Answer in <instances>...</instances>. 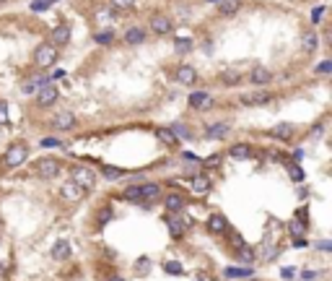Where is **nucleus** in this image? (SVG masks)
I'll use <instances>...</instances> for the list:
<instances>
[{
	"label": "nucleus",
	"mask_w": 332,
	"mask_h": 281,
	"mask_svg": "<svg viewBox=\"0 0 332 281\" xmlns=\"http://www.w3.org/2000/svg\"><path fill=\"white\" fill-rule=\"evenodd\" d=\"M34 62H36L39 68H52L55 62H57V47H55L52 42L39 44V47H36V52H34Z\"/></svg>",
	"instance_id": "f257e3e1"
},
{
	"label": "nucleus",
	"mask_w": 332,
	"mask_h": 281,
	"mask_svg": "<svg viewBox=\"0 0 332 281\" xmlns=\"http://www.w3.org/2000/svg\"><path fill=\"white\" fill-rule=\"evenodd\" d=\"M26 156H29V146L26 143H13L11 149L5 151V156H3V164L5 167H21L24 161H26Z\"/></svg>",
	"instance_id": "f03ea898"
},
{
	"label": "nucleus",
	"mask_w": 332,
	"mask_h": 281,
	"mask_svg": "<svg viewBox=\"0 0 332 281\" xmlns=\"http://www.w3.org/2000/svg\"><path fill=\"white\" fill-rule=\"evenodd\" d=\"M73 183H76L81 190H94V185H96V175L91 172L88 167H83V164H78V167H73Z\"/></svg>",
	"instance_id": "7ed1b4c3"
},
{
	"label": "nucleus",
	"mask_w": 332,
	"mask_h": 281,
	"mask_svg": "<svg viewBox=\"0 0 332 281\" xmlns=\"http://www.w3.org/2000/svg\"><path fill=\"white\" fill-rule=\"evenodd\" d=\"M34 172H36L39 177H47V180H50V177H57V175H60V172H62V164H60L57 159H52V156H42V159L34 164Z\"/></svg>",
	"instance_id": "20e7f679"
},
{
	"label": "nucleus",
	"mask_w": 332,
	"mask_h": 281,
	"mask_svg": "<svg viewBox=\"0 0 332 281\" xmlns=\"http://www.w3.org/2000/svg\"><path fill=\"white\" fill-rule=\"evenodd\" d=\"M244 107H262V104H270L273 102V94L265 92V89H254V92H247L239 99Z\"/></svg>",
	"instance_id": "39448f33"
},
{
	"label": "nucleus",
	"mask_w": 332,
	"mask_h": 281,
	"mask_svg": "<svg viewBox=\"0 0 332 281\" xmlns=\"http://www.w3.org/2000/svg\"><path fill=\"white\" fill-rule=\"evenodd\" d=\"M55 102H57V86L44 84V86L36 89V104L39 107H52Z\"/></svg>",
	"instance_id": "423d86ee"
},
{
	"label": "nucleus",
	"mask_w": 332,
	"mask_h": 281,
	"mask_svg": "<svg viewBox=\"0 0 332 281\" xmlns=\"http://www.w3.org/2000/svg\"><path fill=\"white\" fill-rule=\"evenodd\" d=\"M164 221H166V226H169V232H171L174 240H182L184 237V229H187V224H190V219H177L171 211L164 216Z\"/></svg>",
	"instance_id": "0eeeda50"
},
{
	"label": "nucleus",
	"mask_w": 332,
	"mask_h": 281,
	"mask_svg": "<svg viewBox=\"0 0 332 281\" xmlns=\"http://www.w3.org/2000/svg\"><path fill=\"white\" fill-rule=\"evenodd\" d=\"M73 125H76V115H73L70 110H60L52 117V128L55 130H70Z\"/></svg>",
	"instance_id": "6e6552de"
},
{
	"label": "nucleus",
	"mask_w": 332,
	"mask_h": 281,
	"mask_svg": "<svg viewBox=\"0 0 332 281\" xmlns=\"http://www.w3.org/2000/svg\"><path fill=\"white\" fill-rule=\"evenodd\" d=\"M228 133H231L228 123H216V125H208V128H205V138H210V141H223V138H228Z\"/></svg>",
	"instance_id": "1a4fd4ad"
},
{
	"label": "nucleus",
	"mask_w": 332,
	"mask_h": 281,
	"mask_svg": "<svg viewBox=\"0 0 332 281\" xmlns=\"http://www.w3.org/2000/svg\"><path fill=\"white\" fill-rule=\"evenodd\" d=\"M151 29H153L156 34H169V31L174 29V24H171L169 16L156 13V16H151Z\"/></svg>",
	"instance_id": "9d476101"
},
{
	"label": "nucleus",
	"mask_w": 332,
	"mask_h": 281,
	"mask_svg": "<svg viewBox=\"0 0 332 281\" xmlns=\"http://www.w3.org/2000/svg\"><path fill=\"white\" fill-rule=\"evenodd\" d=\"M226 229H228L226 216H223V214H210V219H208V232H210V234H226Z\"/></svg>",
	"instance_id": "9b49d317"
},
{
	"label": "nucleus",
	"mask_w": 332,
	"mask_h": 281,
	"mask_svg": "<svg viewBox=\"0 0 332 281\" xmlns=\"http://www.w3.org/2000/svg\"><path fill=\"white\" fill-rule=\"evenodd\" d=\"M70 42V26L62 24V26H55L52 29V44L55 47H62V44Z\"/></svg>",
	"instance_id": "f8f14e48"
},
{
	"label": "nucleus",
	"mask_w": 332,
	"mask_h": 281,
	"mask_svg": "<svg viewBox=\"0 0 332 281\" xmlns=\"http://www.w3.org/2000/svg\"><path fill=\"white\" fill-rule=\"evenodd\" d=\"M177 81L182 86H192L197 81V73H195V68L192 65H179L177 68Z\"/></svg>",
	"instance_id": "ddd939ff"
},
{
	"label": "nucleus",
	"mask_w": 332,
	"mask_h": 281,
	"mask_svg": "<svg viewBox=\"0 0 332 281\" xmlns=\"http://www.w3.org/2000/svg\"><path fill=\"white\" fill-rule=\"evenodd\" d=\"M210 104H213V99H210L205 92H195V94H190V107H192V110H208Z\"/></svg>",
	"instance_id": "4468645a"
},
{
	"label": "nucleus",
	"mask_w": 332,
	"mask_h": 281,
	"mask_svg": "<svg viewBox=\"0 0 332 281\" xmlns=\"http://www.w3.org/2000/svg\"><path fill=\"white\" fill-rule=\"evenodd\" d=\"M249 81H252V84H257V86H265V84H270L273 81V73H270V68H254L252 73H249Z\"/></svg>",
	"instance_id": "2eb2a0df"
},
{
	"label": "nucleus",
	"mask_w": 332,
	"mask_h": 281,
	"mask_svg": "<svg viewBox=\"0 0 332 281\" xmlns=\"http://www.w3.org/2000/svg\"><path fill=\"white\" fill-rule=\"evenodd\" d=\"M190 185H192V193L195 195H205L210 190V180H208V175H195L190 180Z\"/></svg>",
	"instance_id": "dca6fc26"
},
{
	"label": "nucleus",
	"mask_w": 332,
	"mask_h": 281,
	"mask_svg": "<svg viewBox=\"0 0 332 281\" xmlns=\"http://www.w3.org/2000/svg\"><path fill=\"white\" fill-rule=\"evenodd\" d=\"M317 47H319L317 34L311 31V29H306V31L301 34V50H304V52H317Z\"/></svg>",
	"instance_id": "f3484780"
},
{
	"label": "nucleus",
	"mask_w": 332,
	"mask_h": 281,
	"mask_svg": "<svg viewBox=\"0 0 332 281\" xmlns=\"http://www.w3.org/2000/svg\"><path fill=\"white\" fill-rule=\"evenodd\" d=\"M164 206H166V211L177 214V211H182V208H184V198H182L179 193H166Z\"/></svg>",
	"instance_id": "a211bd4d"
},
{
	"label": "nucleus",
	"mask_w": 332,
	"mask_h": 281,
	"mask_svg": "<svg viewBox=\"0 0 332 281\" xmlns=\"http://www.w3.org/2000/svg\"><path fill=\"white\" fill-rule=\"evenodd\" d=\"M273 138H278V141H291L293 138V125L291 123H280V125H275V128L270 130Z\"/></svg>",
	"instance_id": "6ab92c4d"
},
{
	"label": "nucleus",
	"mask_w": 332,
	"mask_h": 281,
	"mask_svg": "<svg viewBox=\"0 0 332 281\" xmlns=\"http://www.w3.org/2000/svg\"><path fill=\"white\" fill-rule=\"evenodd\" d=\"M60 195L65 198V201H70V203H73V201H78V198L83 195V190H81V187L70 180V183H65V185L60 187Z\"/></svg>",
	"instance_id": "aec40b11"
},
{
	"label": "nucleus",
	"mask_w": 332,
	"mask_h": 281,
	"mask_svg": "<svg viewBox=\"0 0 332 281\" xmlns=\"http://www.w3.org/2000/svg\"><path fill=\"white\" fill-rule=\"evenodd\" d=\"M125 42L133 44V47H135V44H143V42H145V29H140V26H133V29H127V31H125Z\"/></svg>",
	"instance_id": "412c9836"
},
{
	"label": "nucleus",
	"mask_w": 332,
	"mask_h": 281,
	"mask_svg": "<svg viewBox=\"0 0 332 281\" xmlns=\"http://www.w3.org/2000/svg\"><path fill=\"white\" fill-rule=\"evenodd\" d=\"M52 258H55V260H65V258H70V245L60 240V242L52 248Z\"/></svg>",
	"instance_id": "4be33fe9"
},
{
	"label": "nucleus",
	"mask_w": 332,
	"mask_h": 281,
	"mask_svg": "<svg viewBox=\"0 0 332 281\" xmlns=\"http://www.w3.org/2000/svg\"><path fill=\"white\" fill-rule=\"evenodd\" d=\"M239 8H242V3L239 0H223V3L218 5V13L221 16H231V13H236Z\"/></svg>",
	"instance_id": "5701e85b"
},
{
	"label": "nucleus",
	"mask_w": 332,
	"mask_h": 281,
	"mask_svg": "<svg viewBox=\"0 0 332 281\" xmlns=\"http://www.w3.org/2000/svg\"><path fill=\"white\" fill-rule=\"evenodd\" d=\"M122 198L125 201H143V190H140V185H130V187H125L122 190Z\"/></svg>",
	"instance_id": "b1692460"
},
{
	"label": "nucleus",
	"mask_w": 332,
	"mask_h": 281,
	"mask_svg": "<svg viewBox=\"0 0 332 281\" xmlns=\"http://www.w3.org/2000/svg\"><path fill=\"white\" fill-rule=\"evenodd\" d=\"M228 154H231L234 159H249V156H252V149H249L247 143H236V146H231Z\"/></svg>",
	"instance_id": "393cba45"
},
{
	"label": "nucleus",
	"mask_w": 332,
	"mask_h": 281,
	"mask_svg": "<svg viewBox=\"0 0 332 281\" xmlns=\"http://www.w3.org/2000/svg\"><path fill=\"white\" fill-rule=\"evenodd\" d=\"M226 276L228 279H247V276H254L252 268H226Z\"/></svg>",
	"instance_id": "a878e982"
},
{
	"label": "nucleus",
	"mask_w": 332,
	"mask_h": 281,
	"mask_svg": "<svg viewBox=\"0 0 332 281\" xmlns=\"http://www.w3.org/2000/svg\"><path fill=\"white\" fill-rule=\"evenodd\" d=\"M140 190H143V201H145V198H148V201H151V198H159V193H161V187L156 185V183L140 185Z\"/></svg>",
	"instance_id": "bb28decb"
},
{
	"label": "nucleus",
	"mask_w": 332,
	"mask_h": 281,
	"mask_svg": "<svg viewBox=\"0 0 332 281\" xmlns=\"http://www.w3.org/2000/svg\"><path fill=\"white\" fill-rule=\"evenodd\" d=\"M39 86H44V78L39 76V78H31V81H26V84L21 86V92L24 94H34L36 92V89H39Z\"/></svg>",
	"instance_id": "cd10ccee"
},
{
	"label": "nucleus",
	"mask_w": 332,
	"mask_h": 281,
	"mask_svg": "<svg viewBox=\"0 0 332 281\" xmlns=\"http://www.w3.org/2000/svg\"><path fill=\"white\" fill-rule=\"evenodd\" d=\"M236 250H239V260H244V263H252L254 260V248L242 245V248H236Z\"/></svg>",
	"instance_id": "c85d7f7f"
},
{
	"label": "nucleus",
	"mask_w": 332,
	"mask_h": 281,
	"mask_svg": "<svg viewBox=\"0 0 332 281\" xmlns=\"http://www.w3.org/2000/svg\"><path fill=\"white\" fill-rule=\"evenodd\" d=\"M101 172H104V177L107 180H119V177H122L125 175V169H119V167H104V169H101Z\"/></svg>",
	"instance_id": "c756f323"
},
{
	"label": "nucleus",
	"mask_w": 332,
	"mask_h": 281,
	"mask_svg": "<svg viewBox=\"0 0 332 281\" xmlns=\"http://www.w3.org/2000/svg\"><path fill=\"white\" fill-rule=\"evenodd\" d=\"M164 271L166 274H174V276H182V266L177 260H164Z\"/></svg>",
	"instance_id": "7c9ffc66"
},
{
	"label": "nucleus",
	"mask_w": 332,
	"mask_h": 281,
	"mask_svg": "<svg viewBox=\"0 0 332 281\" xmlns=\"http://www.w3.org/2000/svg\"><path fill=\"white\" fill-rule=\"evenodd\" d=\"M174 47H177V52H179V55H184V52H190V50H192V39H184V37H179L177 42H174Z\"/></svg>",
	"instance_id": "2f4dec72"
},
{
	"label": "nucleus",
	"mask_w": 332,
	"mask_h": 281,
	"mask_svg": "<svg viewBox=\"0 0 332 281\" xmlns=\"http://www.w3.org/2000/svg\"><path fill=\"white\" fill-rule=\"evenodd\" d=\"M239 78H242V76H239L236 73V70H226V73H221V81H223V84H239Z\"/></svg>",
	"instance_id": "473e14b6"
},
{
	"label": "nucleus",
	"mask_w": 332,
	"mask_h": 281,
	"mask_svg": "<svg viewBox=\"0 0 332 281\" xmlns=\"http://www.w3.org/2000/svg\"><path fill=\"white\" fill-rule=\"evenodd\" d=\"M159 138H161V141H166V143H171V146L177 143V135H174L169 128H161V130H159Z\"/></svg>",
	"instance_id": "72a5a7b5"
},
{
	"label": "nucleus",
	"mask_w": 332,
	"mask_h": 281,
	"mask_svg": "<svg viewBox=\"0 0 332 281\" xmlns=\"http://www.w3.org/2000/svg\"><path fill=\"white\" fill-rule=\"evenodd\" d=\"M99 44H112V39H114V34L112 31H99L96 37H94Z\"/></svg>",
	"instance_id": "f704fd0d"
},
{
	"label": "nucleus",
	"mask_w": 332,
	"mask_h": 281,
	"mask_svg": "<svg viewBox=\"0 0 332 281\" xmlns=\"http://www.w3.org/2000/svg\"><path fill=\"white\" fill-rule=\"evenodd\" d=\"M288 229H291L293 234H304V232H306V221H301V219H299V221H291Z\"/></svg>",
	"instance_id": "c9c22d12"
},
{
	"label": "nucleus",
	"mask_w": 332,
	"mask_h": 281,
	"mask_svg": "<svg viewBox=\"0 0 332 281\" xmlns=\"http://www.w3.org/2000/svg\"><path fill=\"white\" fill-rule=\"evenodd\" d=\"M47 8H50V0H34V3H31V11H34V13L47 11Z\"/></svg>",
	"instance_id": "e433bc0d"
},
{
	"label": "nucleus",
	"mask_w": 332,
	"mask_h": 281,
	"mask_svg": "<svg viewBox=\"0 0 332 281\" xmlns=\"http://www.w3.org/2000/svg\"><path fill=\"white\" fill-rule=\"evenodd\" d=\"M226 232H228V229H226ZM228 240H231L234 248H242V245H244V240H242V234H239V232H228Z\"/></svg>",
	"instance_id": "4c0bfd02"
},
{
	"label": "nucleus",
	"mask_w": 332,
	"mask_h": 281,
	"mask_svg": "<svg viewBox=\"0 0 332 281\" xmlns=\"http://www.w3.org/2000/svg\"><path fill=\"white\" fill-rule=\"evenodd\" d=\"M288 172H291V177L296 180V183H301V180H304V172H301L296 164H288Z\"/></svg>",
	"instance_id": "58836bf2"
},
{
	"label": "nucleus",
	"mask_w": 332,
	"mask_h": 281,
	"mask_svg": "<svg viewBox=\"0 0 332 281\" xmlns=\"http://www.w3.org/2000/svg\"><path fill=\"white\" fill-rule=\"evenodd\" d=\"M112 5L122 11V8H133V5H135V0H112Z\"/></svg>",
	"instance_id": "ea45409f"
},
{
	"label": "nucleus",
	"mask_w": 332,
	"mask_h": 281,
	"mask_svg": "<svg viewBox=\"0 0 332 281\" xmlns=\"http://www.w3.org/2000/svg\"><path fill=\"white\" fill-rule=\"evenodd\" d=\"M174 135H179V138H190V130L187 128H184V125H174Z\"/></svg>",
	"instance_id": "a19ab883"
},
{
	"label": "nucleus",
	"mask_w": 332,
	"mask_h": 281,
	"mask_svg": "<svg viewBox=\"0 0 332 281\" xmlns=\"http://www.w3.org/2000/svg\"><path fill=\"white\" fill-rule=\"evenodd\" d=\"M330 70H332V60H322L319 68H317V73H330Z\"/></svg>",
	"instance_id": "79ce46f5"
},
{
	"label": "nucleus",
	"mask_w": 332,
	"mask_h": 281,
	"mask_svg": "<svg viewBox=\"0 0 332 281\" xmlns=\"http://www.w3.org/2000/svg\"><path fill=\"white\" fill-rule=\"evenodd\" d=\"M109 219H112V208H101V211H99V221L104 224V221H109Z\"/></svg>",
	"instance_id": "37998d69"
},
{
	"label": "nucleus",
	"mask_w": 332,
	"mask_h": 281,
	"mask_svg": "<svg viewBox=\"0 0 332 281\" xmlns=\"http://www.w3.org/2000/svg\"><path fill=\"white\" fill-rule=\"evenodd\" d=\"M135 268H138V271H148V268H151V260H148V258H140V260L135 263Z\"/></svg>",
	"instance_id": "c03bdc74"
},
{
	"label": "nucleus",
	"mask_w": 332,
	"mask_h": 281,
	"mask_svg": "<svg viewBox=\"0 0 332 281\" xmlns=\"http://www.w3.org/2000/svg\"><path fill=\"white\" fill-rule=\"evenodd\" d=\"M0 123H8V112H5V102H0Z\"/></svg>",
	"instance_id": "a18cd8bd"
},
{
	"label": "nucleus",
	"mask_w": 332,
	"mask_h": 281,
	"mask_svg": "<svg viewBox=\"0 0 332 281\" xmlns=\"http://www.w3.org/2000/svg\"><path fill=\"white\" fill-rule=\"evenodd\" d=\"M280 274H283V279H293V276H296V271H293V268H283Z\"/></svg>",
	"instance_id": "49530a36"
},
{
	"label": "nucleus",
	"mask_w": 332,
	"mask_h": 281,
	"mask_svg": "<svg viewBox=\"0 0 332 281\" xmlns=\"http://www.w3.org/2000/svg\"><path fill=\"white\" fill-rule=\"evenodd\" d=\"M42 146H60V141H55V138H44V141H42Z\"/></svg>",
	"instance_id": "de8ad7c7"
},
{
	"label": "nucleus",
	"mask_w": 332,
	"mask_h": 281,
	"mask_svg": "<svg viewBox=\"0 0 332 281\" xmlns=\"http://www.w3.org/2000/svg\"><path fill=\"white\" fill-rule=\"evenodd\" d=\"M304 279L311 281V279H317V274H314V271H304Z\"/></svg>",
	"instance_id": "09e8293b"
},
{
	"label": "nucleus",
	"mask_w": 332,
	"mask_h": 281,
	"mask_svg": "<svg viewBox=\"0 0 332 281\" xmlns=\"http://www.w3.org/2000/svg\"><path fill=\"white\" fill-rule=\"evenodd\" d=\"M311 135H314V138H319V135H322V125H317V128H314V133H311ZM311 135H309V138H311Z\"/></svg>",
	"instance_id": "8fccbe9b"
},
{
	"label": "nucleus",
	"mask_w": 332,
	"mask_h": 281,
	"mask_svg": "<svg viewBox=\"0 0 332 281\" xmlns=\"http://www.w3.org/2000/svg\"><path fill=\"white\" fill-rule=\"evenodd\" d=\"M107 281H125V276H117V274H114V276H109Z\"/></svg>",
	"instance_id": "3c124183"
},
{
	"label": "nucleus",
	"mask_w": 332,
	"mask_h": 281,
	"mask_svg": "<svg viewBox=\"0 0 332 281\" xmlns=\"http://www.w3.org/2000/svg\"><path fill=\"white\" fill-rule=\"evenodd\" d=\"M0 3H3V0H0Z\"/></svg>",
	"instance_id": "603ef678"
},
{
	"label": "nucleus",
	"mask_w": 332,
	"mask_h": 281,
	"mask_svg": "<svg viewBox=\"0 0 332 281\" xmlns=\"http://www.w3.org/2000/svg\"><path fill=\"white\" fill-rule=\"evenodd\" d=\"M50 3H52V0H50Z\"/></svg>",
	"instance_id": "864d4df0"
}]
</instances>
